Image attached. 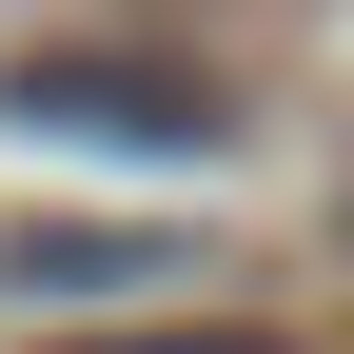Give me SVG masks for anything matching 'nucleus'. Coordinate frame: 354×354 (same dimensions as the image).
Returning <instances> with one entry per match:
<instances>
[{
	"label": "nucleus",
	"mask_w": 354,
	"mask_h": 354,
	"mask_svg": "<svg viewBox=\"0 0 354 354\" xmlns=\"http://www.w3.org/2000/svg\"><path fill=\"white\" fill-rule=\"evenodd\" d=\"M138 276H197V256L177 236H99V216H20V236H0V295H138Z\"/></svg>",
	"instance_id": "nucleus-2"
},
{
	"label": "nucleus",
	"mask_w": 354,
	"mask_h": 354,
	"mask_svg": "<svg viewBox=\"0 0 354 354\" xmlns=\"http://www.w3.org/2000/svg\"><path fill=\"white\" fill-rule=\"evenodd\" d=\"M59 354H276V335H236V315H138V335H59Z\"/></svg>",
	"instance_id": "nucleus-3"
},
{
	"label": "nucleus",
	"mask_w": 354,
	"mask_h": 354,
	"mask_svg": "<svg viewBox=\"0 0 354 354\" xmlns=\"http://www.w3.org/2000/svg\"><path fill=\"white\" fill-rule=\"evenodd\" d=\"M0 118H20V138H79V158H216L236 138V99H216L197 59H138V39H39V59H0Z\"/></svg>",
	"instance_id": "nucleus-1"
}]
</instances>
